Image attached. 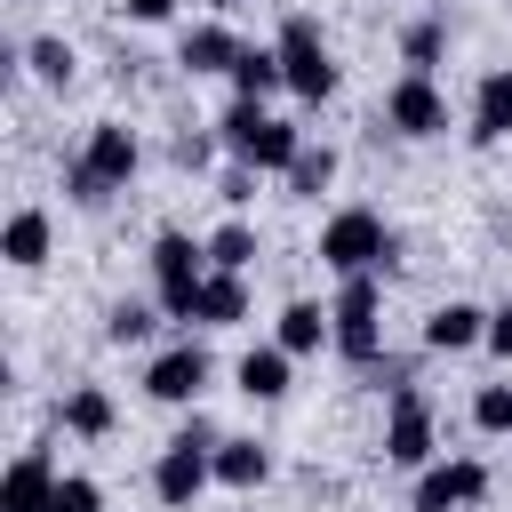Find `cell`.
<instances>
[{"label": "cell", "instance_id": "1", "mask_svg": "<svg viewBox=\"0 0 512 512\" xmlns=\"http://www.w3.org/2000/svg\"><path fill=\"white\" fill-rule=\"evenodd\" d=\"M216 448H224V432H216L208 416H192V424L160 448V464H152V496H160L168 512H184V504L216 480Z\"/></svg>", "mask_w": 512, "mask_h": 512}, {"label": "cell", "instance_id": "2", "mask_svg": "<svg viewBox=\"0 0 512 512\" xmlns=\"http://www.w3.org/2000/svg\"><path fill=\"white\" fill-rule=\"evenodd\" d=\"M128 176H136V136H128L120 120L88 128V152H80V160H64V184H72V200H80V208L112 200Z\"/></svg>", "mask_w": 512, "mask_h": 512}, {"label": "cell", "instance_id": "3", "mask_svg": "<svg viewBox=\"0 0 512 512\" xmlns=\"http://www.w3.org/2000/svg\"><path fill=\"white\" fill-rule=\"evenodd\" d=\"M320 264H328L336 280H360V272L392 264V232H384V216H376V208H336V216L320 224Z\"/></svg>", "mask_w": 512, "mask_h": 512}, {"label": "cell", "instance_id": "4", "mask_svg": "<svg viewBox=\"0 0 512 512\" xmlns=\"http://www.w3.org/2000/svg\"><path fill=\"white\" fill-rule=\"evenodd\" d=\"M216 128H224V152H232L240 168H280V176H288L296 152H304V136H296L288 120H272L264 104H232Z\"/></svg>", "mask_w": 512, "mask_h": 512}, {"label": "cell", "instance_id": "5", "mask_svg": "<svg viewBox=\"0 0 512 512\" xmlns=\"http://www.w3.org/2000/svg\"><path fill=\"white\" fill-rule=\"evenodd\" d=\"M328 320H336V352L344 360H360V368H376L384 360V296H376V272H360V280H344L336 288V304H328Z\"/></svg>", "mask_w": 512, "mask_h": 512}, {"label": "cell", "instance_id": "6", "mask_svg": "<svg viewBox=\"0 0 512 512\" xmlns=\"http://www.w3.org/2000/svg\"><path fill=\"white\" fill-rule=\"evenodd\" d=\"M272 48H280V72H288V88H296L304 104L336 96V64H328V48H320V24H312V16H288Z\"/></svg>", "mask_w": 512, "mask_h": 512}, {"label": "cell", "instance_id": "7", "mask_svg": "<svg viewBox=\"0 0 512 512\" xmlns=\"http://www.w3.org/2000/svg\"><path fill=\"white\" fill-rule=\"evenodd\" d=\"M200 256H208V240H184V232H160L152 240V280H160V312L168 320H192V296H200Z\"/></svg>", "mask_w": 512, "mask_h": 512}, {"label": "cell", "instance_id": "8", "mask_svg": "<svg viewBox=\"0 0 512 512\" xmlns=\"http://www.w3.org/2000/svg\"><path fill=\"white\" fill-rule=\"evenodd\" d=\"M384 456H392L400 472H424V464H432V408H424V392H416V384H408V392H392Z\"/></svg>", "mask_w": 512, "mask_h": 512}, {"label": "cell", "instance_id": "9", "mask_svg": "<svg viewBox=\"0 0 512 512\" xmlns=\"http://www.w3.org/2000/svg\"><path fill=\"white\" fill-rule=\"evenodd\" d=\"M480 496H488V464L480 456H448V464L416 472V512H456V504H480Z\"/></svg>", "mask_w": 512, "mask_h": 512}, {"label": "cell", "instance_id": "10", "mask_svg": "<svg viewBox=\"0 0 512 512\" xmlns=\"http://www.w3.org/2000/svg\"><path fill=\"white\" fill-rule=\"evenodd\" d=\"M384 120H392L400 136H440V128H448V104H440L432 72H408V80L384 96Z\"/></svg>", "mask_w": 512, "mask_h": 512}, {"label": "cell", "instance_id": "11", "mask_svg": "<svg viewBox=\"0 0 512 512\" xmlns=\"http://www.w3.org/2000/svg\"><path fill=\"white\" fill-rule=\"evenodd\" d=\"M200 384H208V352H200V344H168V352L144 368V392H152V400H168V408L200 400Z\"/></svg>", "mask_w": 512, "mask_h": 512}, {"label": "cell", "instance_id": "12", "mask_svg": "<svg viewBox=\"0 0 512 512\" xmlns=\"http://www.w3.org/2000/svg\"><path fill=\"white\" fill-rule=\"evenodd\" d=\"M0 512H56V464L40 448H24L0 480Z\"/></svg>", "mask_w": 512, "mask_h": 512}, {"label": "cell", "instance_id": "13", "mask_svg": "<svg viewBox=\"0 0 512 512\" xmlns=\"http://www.w3.org/2000/svg\"><path fill=\"white\" fill-rule=\"evenodd\" d=\"M424 344L432 352H472V344H488V312L480 304H440L424 320Z\"/></svg>", "mask_w": 512, "mask_h": 512}, {"label": "cell", "instance_id": "14", "mask_svg": "<svg viewBox=\"0 0 512 512\" xmlns=\"http://www.w3.org/2000/svg\"><path fill=\"white\" fill-rule=\"evenodd\" d=\"M240 64V32L232 24H192L184 32V72H232Z\"/></svg>", "mask_w": 512, "mask_h": 512}, {"label": "cell", "instance_id": "15", "mask_svg": "<svg viewBox=\"0 0 512 512\" xmlns=\"http://www.w3.org/2000/svg\"><path fill=\"white\" fill-rule=\"evenodd\" d=\"M240 312H248L240 272H208V280H200V296H192V320H200V328H232Z\"/></svg>", "mask_w": 512, "mask_h": 512}, {"label": "cell", "instance_id": "16", "mask_svg": "<svg viewBox=\"0 0 512 512\" xmlns=\"http://www.w3.org/2000/svg\"><path fill=\"white\" fill-rule=\"evenodd\" d=\"M472 136H480V144L512 136V64L480 80V96H472Z\"/></svg>", "mask_w": 512, "mask_h": 512}, {"label": "cell", "instance_id": "17", "mask_svg": "<svg viewBox=\"0 0 512 512\" xmlns=\"http://www.w3.org/2000/svg\"><path fill=\"white\" fill-rule=\"evenodd\" d=\"M232 88H240V104H264L272 88H288V72H280V48H240V64H232Z\"/></svg>", "mask_w": 512, "mask_h": 512}, {"label": "cell", "instance_id": "18", "mask_svg": "<svg viewBox=\"0 0 512 512\" xmlns=\"http://www.w3.org/2000/svg\"><path fill=\"white\" fill-rule=\"evenodd\" d=\"M0 256H8L16 272H32V264L48 256V216H40V208H16L8 232H0Z\"/></svg>", "mask_w": 512, "mask_h": 512}, {"label": "cell", "instance_id": "19", "mask_svg": "<svg viewBox=\"0 0 512 512\" xmlns=\"http://www.w3.org/2000/svg\"><path fill=\"white\" fill-rule=\"evenodd\" d=\"M240 392H248V400H280V392H288V352H280V344L240 352Z\"/></svg>", "mask_w": 512, "mask_h": 512}, {"label": "cell", "instance_id": "20", "mask_svg": "<svg viewBox=\"0 0 512 512\" xmlns=\"http://www.w3.org/2000/svg\"><path fill=\"white\" fill-rule=\"evenodd\" d=\"M216 480H224V488H264V480H272L264 440H224V448H216Z\"/></svg>", "mask_w": 512, "mask_h": 512}, {"label": "cell", "instance_id": "21", "mask_svg": "<svg viewBox=\"0 0 512 512\" xmlns=\"http://www.w3.org/2000/svg\"><path fill=\"white\" fill-rule=\"evenodd\" d=\"M320 344H336V320L320 304H288L280 312V352H320Z\"/></svg>", "mask_w": 512, "mask_h": 512}, {"label": "cell", "instance_id": "22", "mask_svg": "<svg viewBox=\"0 0 512 512\" xmlns=\"http://www.w3.org/2000/svg\"><path fill=\"white\" fill-rule=\"evenodd\" d=\"M64 424H72L80 440H104V432H112V400H104L96 384H80V392L64 400Z\"/></svg>", "mask_w": 512, "mask_h": 512}, {"label": "cell", "instance_id": "23", "mask_svg": "<svg viewBox=\"0 0 512 512\" xmlns=\"http://www.w3.org/2000/svg\"><path fill=\"white\" fill-rule=\"evenodd\" d=\"M328 176H336V152H328V144H320V152L304 144V152H296V168H288V184H296L304 200H320V192H328Z\"/></svg>", "mask_w": 512, "mask_h": 512}, {"label": "cell", "instance_id": "24", "mask_svg": "<svg viewBox=\"0 0 512 512\" xmlns=\"http://www.w3.org/2000/svg\"><path fill=\"white\" fill-rule=\"evenodd\" d=\"M248 256H256V232H248V224H224V232H208V264H216V272H240Z\"/></svg>", "mask_w": 512, "mask_h": 512}, {"label": "cell", "instance_id": "25", "mask_svg": "<svg viewBox=\"0 0 512 512\" xmlns=\"http://www.w3.org/2000/svg\"><path fill=\"white\" fill-rule=\"evenodd\" d=\"M472 424L480 432H512V384H480L472 392Z\"/></svg>", "mask_w": 512, "mask_h": 512}, {"label": "cell", "instance_id": "26", "mask_svg": "<svg viewBox=\"0 0 512 512\" xmlns=\"http://www.w3.org/2000/svg\"><path fill=\"white\" fill-rule=\"evenodd\" d=\"M24 64H32L48 88H64V80H72V48H64V40H32V48H24Z\"/></svg>", "mask_w": 512, "mask_h": 512}, {"label": "cell", "instance_id": "27", "mask_svg": "<svg viewBox=\"0 0 512 512\" xmlns=\"http://www.w3.org/2000/svg\"><path fill=\"white\" fill-rule=\"evenodd\" d=\"M104 336H112V344H144V336H152V312H144V304H112V312H104Z\"/></svg>", "mask_w": 512, "mask_h": 512}, {"label": "cell", "instance_id": "28", "mask_svg": "<svg viewBox=\"0 0 512 512\" xmlns=\"http://www.w3.org/2000/svg\"><path fill=\"white\" fill-rule=\"evenodd\" d=\"M56 512H104V488L80 480V472H64V480H56Z\"/></svg>", "mask_w": 512, "mask_h": 512}, {"label": "cell", "instance_id": "29", "mask_svg": "<svg viewBox=\"0 0 512 512\" xmlns=\"http://www.w3.org/2000/svg\"><path fill=\"white\" fill-rule=\"evenodd\" d=\"M408 72H432V56H440V24H408Z\"/></svg>", "mask_w": 512, "mask_h": 512}, {"label": "cell", "instance_id": "30", "mask_svg": "<svg viewBox=\"0 0 512 512\" xmlns=\"http://www.w3.org/2000/svg\"><path fill=\"white\" fill-rule=\"evenodd\" d=\"M488 352H496V360H512V304H504V312H488Z\"/></svg>", "mask_w": 512, "mask_h": 512}, {"label": "cell", "instance_id": "31", "mask_svg": "<svg viewBox=\"0 0 512 512\" xmlns=\"http://www.w3.org/2000/svg\"><path fill=\"white\" fill-rule=\"evenodd\" d=\"M216 192H224V200H232V208H240V200H256V168H232V176H224V184H216Z\"/></svg>", "mask_w": 512, "mask_h": 512}, {"label": "cell", "instance_id": "32", "mask_svg": "<svg viewBox=\"0 0 512 512\" xmlns=\"http://www.w3.org/2000/svg\"><path fill=\"white\" fill-rule=\"evenodd\" d=\"M128 16L136 24H160V16H176V0H128Z\"/></svg>", "mask_w": 512, "mask_h": 512}]
</instances>
